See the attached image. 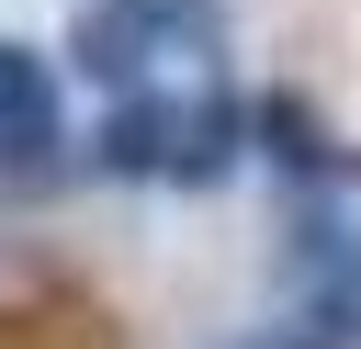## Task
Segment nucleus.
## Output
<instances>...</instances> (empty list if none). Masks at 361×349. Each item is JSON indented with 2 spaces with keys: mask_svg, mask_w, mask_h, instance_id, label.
<instances>
[{
  "mask_svg": "<svg viewBox=\"0 0 361 349\" xmlns=\"http://www.w3.org/2000/svg\"><path fill=\"white\" fill-rule=\"evenodd\" d=\"M169 23H180L169 0H90V11L68 23V68L102 79L113 101H135V90H147V45H158Z\"/></svg>",
  "mask_w": 361,
  "mask_h": 349,
  "instance_id": "f257e3e1",
  "label": "nucleus"
},
{
  "mask_svg": "<svg viewBox=\"0 0 361 349\" xmlns=\"http://www.w3.org/2000/svg\"><path fill=\"white\" fill-rule=\"evenodd\" d=\"M56 158V79L45 56L0 45V169H45Z\"/></svg>",
  "mask_w": 361,
  "mask_h": 349,
  "instance_id": "f03ea898",
  "label": "nucleus"
},
{
  "mask_svg": "<svg viewBox=\"0 0 361 349\" xmlns=\"http://www.w3.org/2000/svg\"><path fill=\"white\" fill-rule=\"evenodd\" d=\"M169 135H180V113H169L158 90H135V101H113V113H102L90 158H102L113 180H147V169H169Z\"/></svg>",
  "mask_w": 361,
  "mask_h": 349,
  "instance_id": "7ed1b4c3",
  "label": "nucleus"
},
{
  "mask_svg": "<svg viewBox=\"0 0 361 349\" xmlns=\"http://www.w3.org/2000/svg\"><path fill=\"white\" fill-rule=\"evenodd\" d=\"M226 169H237V101H192V113H180V146H169V180L203 191V180H226Z\"/></svg>",
  "mask_w": 361,
  "mask_h": 349,
  "instance_id": "20e7f679",
  "label": "nucleus"
},
{
  "mask_svg": "<svg viewBox=\"0 0 361 349\" xmlns=\"http://www.w3.org/2000/svg\"><path fill=\"white\" fill-rule=\"evenodd\" d=\"M259 349H327V338H259Z\"/></svg>",
  "mask_w": 361,
  "mask_h": 349,
  "instance_id": "39448f33",
  "label": "nucleus"
}]
</instances>
